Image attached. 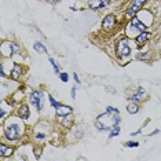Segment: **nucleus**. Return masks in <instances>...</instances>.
<instances>
[{"label":"nucleus","mask_w":161,"mask_h":161,"mask_svg":"<svg viewBox=\"0 0 161 161\" xmlns=\"http://www.w3.org/2000/svg\"><path fill=\"white\" fill-rule=\"evenodd\" d=\"M120 123V114L119 112H108L103 113V114L98 116L97 119V128L99 131H108V130H112L119 125Z\"/></svg>","instance_id":"nucleus-1"},{"label":"nucleus","mask_w":161,"mask_h":161,"mask_svg":"<svg viewBox=\"0 0 161 161\" xmlns=\"http://www.w3.org/2000/svg\"><path fill=\"white\" fill-rule=\"evenodd\" d=\"M21 134H22V128L18 125V124H10L6 128V138L8 141H17V139H19Z\"/></svg>","instance_id":"nucleus-2"},{"label":"nucleus","mask_w":161,"mask_h":161,"mask_svg":"<svg viewBox=\"0 0 161 161\" xmlns=\"http://www.w3.org/2000/svg\"><path fill=\"white\" fill-rule=\"evenodd\" d=\"M127 31H128V35H132L134 32H139V33H142V32L146 31V25L142 24L138 18H132L131 24L127 26Z\"/></svg>","instance_id":"nucleus-3"},{"label":"nucleus","mask_w":161,"mask_h":161,"mask_svg":"<svg viewBox=\"0 0 161 161\" xmlns=\"http://www.w3.org/2000/svg\"><path fill=\"white\" fill-rule=\"evenodd\" d=\"M117 53H119L120 58H125L131 54V48L128 46L127 39H120L119 40V44H117Z\"/></svg>","instance_id":"nucleus-4"},{"label":"nucleus","mask_w":161,"mask_h":161,"mask_svg":"<svg viewBox=\"0 0 161 161\" xmlns=\"http://www.w3.org/2000/svg\"><path fill=\"white\" fill-rule=\"evenodd\" d=\"M145 3H146V0H134V2L130 4V7H128L127 15L128 17H134L135 14H136L139 10L142 8V6H143Z\"/></svg>","instance_id":"nucleus-5"},{"label":"nucleus","mask_w":161,"mask_h":161,"mask_svg":"<svg viewBox=\"0 0 161 161\" xmlns=\"http://www.w3.org/2000/svg\"><path fill=\"white\" fill-rule=\"evenodd\" d=\"M114 25H116V18L114 15H106L105 17V19H103V22H102V28H103V31H112L113 28H114Z\"/></svg>","instance_id":"nucleus-6"},{"label":"nucleus","mask_w":161,"mask_h":161,"mask_svg":"<svg viewBox=\"0 0 161 161\" xmlns=\"http://www.w3.org/2000/svg\"><path fill=\"white\" fill-rule=\"evenodd\" d=\"M40 101H42V92H40V91H33L31 95V103L33 105L37 110L42 109V102Z\"/></svg>","instance_id":"nucleus-7"},{"label":"nucleus","mask_w":161,"mask_h":161,"mask_svg":"<svg viewBox=\"0 0 161 161\" xmlns=\"http://www.w3.org/2000/svg\"><path fill=\"white\" fill-rule=\"evenodd\" d=\"M110 0H88V6L94 10H98V8H102V7H106L109 4Z\"/></svg>","instance_id":"nucleus-8"},{"label":"nucleus","mask_w":161,"mask_h":161,"mask_svg":"<svg viewBox=\"0 0 161 161\" xmlns=\"http://www.w3.org/2000/svg\"><path fill=\"white\" fill-rule=\"evenodd\" d=\"M70 113H72V108H70V106L59 105V106L57 108V114H58V117H62V116L70 114Z\"/></svg>","instance_id":"nucleus-9"},{"label":"nucleus","mask_w":161,"mask_h":161,"mask_svg":"<svg viewBox=\"0 0 161 161\" xmlns=\"http://www.w3.org/2000/svg\"><path fill=\"white\" fill-rule=\"evenodd\" d=\"M150 37V35L147 33V32H142V33H139V36L136 37V43H138V46H143L146 42L149 40Z\"/></svg>","instance_id":"nucleus-10"},{"label":"nucleus","mask_w":161,"mask_h":161,"mask_svg":"<svg viewBox=\"0 0 161 161\" xmlns=\"http://www.w3.org/2000/svg\"><path fill=\"white\" fill-rule=\"evenodd\" d=\"M21 73H22V69H21V66H19V65H15L14 69H13V72H11V79L18 80L21 77Z\"/></svg>","instance_id":"nucleus-11"},{"label":"nucleus","mask_w":161,"mask_h":161,"mask_svg":"<svg viewBox=\"0 0 161 161\" xmlns=\"http://www.w3.org/2000/svg\"><path fill=\"white\" fill-rule=\"evenodd\" d=\"M0 154H2L3 157H6V156H11L13 154V149L11 147H7L6 145H0Z\"/></svg>","instance_id":"nucleus-12"},{"label":"nucleus","mask_w":161,"mask_h":161,"mask_svg":"<svg viewBox=\"0 0 161 161\" xmlns=\"http://www.w3.org/2000/svg\"><path fill=\"white\" fill-rule=\"evenodd\" d=\"M19 116H21V119H24V120H26L29 117V108L26 105H24L19 108Z\"/></svg>","instance_id":"nucleus-13"},{"label":"nucleus","mask_w":161,"mask_h":161,"mask_svg":"<svg viewBox=\"0 0 161 161\" xmlns=\"http://www.w3.org/2000/svg\"><path fill=\"white\" fill-rule=\"evenodd\" d=\"M138 110H139V108H138L136 103H130V105L127 106V112L131 113V114H135V113H138Z\"/></svg>","instance_id":"nucleus-14"},{"label":"nucleus","mask_w":161,"mask_h":161,"mask_svg":"<svg viewBox=\"0 0 161 161\" xmlns=\"http://www.w3.org/2000/svg\"><path fill=\"white\" fill-rule=\"evenodd\" d=\"M143 95H145V90H143V88H139V90H138V92L135 94L134 97L131 98V99H132V101H141L142 98H143Z\"/></svg>","instance_id":"nucleus-15"},{"label":"nucleus","mask_w":161,"mask_h":161,"mask_svg":"<svg viewBox=\"0 0 161 161\" xmlns=\"http://www.w3.org/2000/svg\"><path fill=\"white\" fill-rule=\"evenodd\" d=\"M35 50L37 51V53H43V54H47V48H46V47L42 44V43H35Z\"/></svg>","instance_id":"nucleus-16"},{"label":"nucleus","mask_w":161,"mask_h":161,"mask_svg":"<svg viewBox=\"0 0 161 161\" xmlns=\"http://www.w3.org/2000/svg\"><path fill=\"white\" fill-rule=\"evenodd\" d=\"M119 134H120V128L119 127H114V128H113V131L110 132V138L116 136V135H119Z\"/></svg>","instance_id":"nucleus-17"},{"label":"nucleus","mask_w":161,"mask_h":161,"mask_svg":"<svg viewBox=\"0 0 161 161\" xmlns=\"http://www.w3.org/2000/svg\"><path fill=\"white\" fill-rule=\"evenodd\" d=\"M50 62H51V65H53V68H54V72H55V73L59 72V69H58V65L55 64V61H54L53 58H50Z\"/></svg>","instance_id":"nucleus-18"},{"label":"nucleus","mask_w":161,"mask_h":161,"mask_svg":"<svg viewBox=\"0 0 161 161\" xmlns=\"http://www.w3.org/2000/svg\"><path fill=\"white\" fill-rule=\"evenodd\" d=\"M50 103H51V105H53V106H54V108H55V109H57V108H58V106H59V105H61V103H58V102H57L55 99H54V98H53V97H50Z\"/></svg>","instance_id":"nucleus-19"},{"label":"nucleus","mask_w":161,"mask_h":161,"mask_svg":"<svg viewBox=\"0 0 161 161\" xmlns=\"http://www.w3.org/2000/svg\"><path fill=\"white\" fill-rule=\"evenodd\" d=\"M61 80H62V81H65V83L68 81L69 77H68V75H66V73H61Z\"/></svg>","instance_id":"nucleus-20"},{"label":"nucleus","mask_w":161,"mask_h":161,"mask_svg":"<svg viewBox=\"0 0 161 161\" xmlns=\"http://www.w3.org/2000/svg\"><path fill=\"white\" fill-rule=\"evenodd\" d=\"M125 146H128V147H130V146H132V147H136L138 143H135V142H128V143H127Z\"/></svg>","instance_id":"nucleus-21"},{"label":"nucleus","mask_w":161,"mask_h":161,"mask_svg":"<svg viewBox=\"0 0 161 161\" xmlns=\"http://www.w3.org/2000/svg\"><path fill=\"white\" fill-rule=\"evenodd\" d=\"M75 95H76V87H73L72 88V98H75Z\"/></svg>","instance_id":"nucleus-22"},{"label":"nucleus","mask_w":161,"mask_h":161,"mask_svg":"<svg viewBox=\"0 0 161 161\" xmlns=\"http://www.w3.org/2000/svg\"><path fill=\"white\" fill-rule=\"evenodd\" d=\"M73 76H75V80H76V81H77V83H79V81H80V80H79V77H77V75H76V73H75V75H73Z\"/></svg>","instance_id":"nucleus-23"},{"label":"nucleus","mask_w":161,"mask_h":161,"mask_svg":"<svg viewBox=\"0 0 161 161\" xmlns=\"http://www.w3.org/2000/svg\"><path fill=\"white\" fill-rule=\"evenodd\" d=\"M47 2H48V3H57L58 0H47Z\"/></svg>","instance_id":"nucleus-24"}]
</instances>
